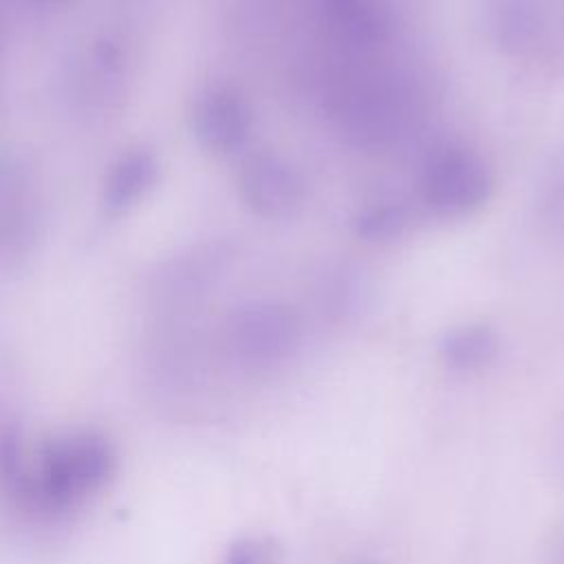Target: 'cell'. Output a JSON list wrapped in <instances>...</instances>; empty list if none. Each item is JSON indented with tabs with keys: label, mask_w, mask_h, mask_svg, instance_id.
<instances>
[{
	"label": "cell",
	"mask_w": 564,
	"mask_h": 564,
	"mask_svg": "<svg viewBox=\"0 0 564 564\" xmlns=\"http://www.w3.org/2000/svg\"><path fill=\"white\" fill-rule=\"evenodd\" d=\"M494 178L482 156L467 145L447 143L423 163L419 194L427 209L445 218L476 212L491 196Z\"/></svg>",
	"instance_id": "1"
},
{
	"label": "cell",
	"mask_w": 564,
	"mask_h": 564,
	"mask_svg": "<svg viewBox=\"0 0 564 564\" xmlns=\"http://www.w3.org/2000/svg\"><path fill=\"white\" fill-rule=\"evenodd\" d=\"M302 337L297 313L273 300L245 304L231 322V341L236 352L253 366H275L286 361Z\"/></svg>",
	"instance_id": "2"
},
{
	"label": "cell",
	"mask_w": 564,
	"mask_h": 564,
	"mask_svg": "<svg viewBox=\"0 0 564 564\" xmlns=\"http://www.w3.org/2000/svg\"><path fill=\"white\" fill-rule=\"evenodd\" d=\"M240 194L247 207L262 218L293 216L304 203V178L284 156L260 152L240 172Z\"/></svg>",
	"instance_id": "3"
},
{
	"label": "cell",
	"mask_w": 564,
	"mask_h": 564,
	"mask_svg": "<svg viewBox=\"0 0 564 564\" xmlns=\"http://www.w3.org/2000/svg\"><path fill=\"white\" fill-rule=\"evenodd\" d=\"M326 26L346 44L377 46L390 40L394 20L383 0H324Z\"/></svg>",
	"instance_id": "4"
},
{
	"label": "cell",
	"mask_w": 564,
	"mask_h": 564,
	"mask_svg": "<svg viewBox=\"0 0 564 564\" xmlns=\"http://www.w3.org/2000/svg\"><path fill=\"white\" fill-rule=\"evenodd\" d=\"M200 139L218 150L231 152L240 148L251 132V108L234 90H212L196 112Z\"/></svg>",
	"instance_id": "5"
},
{
	"label": "cell",
	"mask_w": 564,
	"mask_h": 564,
	"mask_svg": "<svg viewBox=\"0 0 564 564\" xmlns=\"http://www.w3.org/2000/svg\"><path fill=\"white\" fill-rule=\"evenodd\" d=\"M498 333L482 322L454 326L443 335L438 346L445 366L458 372H471L489 366L498 357Z\"/></svg>",
	"instance_id": "6"
},
{
	"label": "cell",
	"mask_w": 564,
	"mask_h": 564,
	"mask_svg": "<svg viewBox=\"0 0 564 564\" xmlns=\"http://www.w3.org/2000/svg\"><path fill=\"white\" fill-rule=\"evenodd\" d=\"M485 13L494 40L509 53H522L538 35L540 13L533 0H487Z\"/></svg>",
	"instance_id": "7"
},
{
	"label": "cell",
	"mask_w": 564,
	"mask_h": 564,
	"mask_svg": "<svg viewBox=\"0 0 564 564\" xmlns=\"http://www.w3.org/2000/svg\"><path fill=\"white\" fill-rule=\"evenodd\" d=\"M408 227V212L401 203L377 200L361 207L352 218V231L366 242H390Z\"/></svg>",
	"instance_id": "8"
},
{
	"label": "cell",
	"mask_w": 564,
	"mask_h": 564,
	"mask_svg": "<svg viewBox=\"0 0 564 564\" xmlns=\"http://www.w3.org/2000/svg\"><path fill=\"white\" fill-rule=\"evenodd\" d=\"M229 564H278L273 551L260 542H242L234 549Z\"/></svg>",
	"instance_id": "9"
}]
</instances>
